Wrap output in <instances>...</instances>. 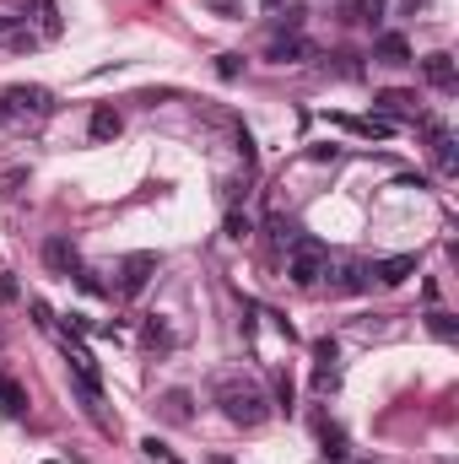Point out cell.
<instances>
[{"instance_id":"6da1fadb","label":"cell","mask_w":459,"mask_h":464,"mask_svg":"<svg viewBox=\"0 0 459 464\" xmlns=\"http://www.w3.org/2000/svg\"><path fill=\"white\" fill-rule=\"evenodd\" d=\"M211 400L222 405V416H228L232 427H265L270 421V394L254 383V378H243V372H217L211 378Z\"/></svg>"},{"instance_id":"7a4b0ae2","label":"cell","mask_w":459,"mask_h":464,"mask_svg":"<svg viewBox=\"0 0 459 464\" xmlns=\"http://www.w3.org/2000/svg\"><path fill=\"white\" fill-rule=\"evenodd\" d=\"M325 270H330V248L319 237H292V248H287V281L292 286H319Z\"/></svg>"},{"instance_id":"3957f363","label":"cell","mask_w":459,"mask_h":464,"mask_svg":"<svg viewBox=\"0 0 459 464\" xmlns=\"http://www.w3.org/2000/svg\"><path fill=\"white\" fill-rule=\"evenodd\" d=\"M49 109H54V98L44 87H11L0 98V119H44Z\"/></svg>"},{"instance_id":"277c9868","label":"cell","mask_w":459,"mask_h":464,"mask_svg":"<svg viewBox=\"0 0 459 464\" xmlns=\"http://www.w3.org/2000/svg\"><path fill=\"white\" fill-rule=\"evenodd\" d=\"M151 276H157V254H146V248H141V254H124L114 292H119V297H135V292H141V286H146Z\"/></svg>"},{"instance_id":"5b68a950","label":"cell","mask_w":459,"mask_h":464,"mask_svg":"<svg viewBox=\"0 0 459 464\" xmlns=\"http://www.w3.org/2000/svg\"><path fill=\"white\" fill-rule=\"evenodd\" d=\"M336 362H341L336 341H319V346H314V389H319V394H330V389L341 383V367H336Z\"/></svg>"},{"instance_id":"8992f818","label":"cell","mask_w":459,"mask_h":464,"mask_svg":"<svg viewBox=\"0 0 459 464\" xmlns=\"http://www.w3.org/2000/svg\"><path fill=\"white\" fill-rule=\"evenodd\" d=\"M44 265H49L54 276H65V281H71V276L82 270V254H76V243H71V237H49V243H44Z\"/></svg>"},{"instance_id":"52a82bcc","label":"cell","mask_w":459,"mask_h":464,"mask_svg":"<svg viewBox=\"0 0 459 464\" xmlns=\"http://www.w3.org/2000/svg\"><path fill=\"white\" fill-rule=\"evenodd\" d=\"M422 76H427V87H438V92H454V87H459L454 54H444V49H433V54L422 60Z\"/></svg>"},{"instance_id":"ba28073f","label":"cell","mask_w":459,"mask_h":464,"mask_svg":"<svg viewBox=\"0 0 459 464\" xmlns=\"http://www.w3.org/2000/svg\"><path fill=\"white\" fill-rule=\"evenodd\" d=\"M405 276H416V254H395V259H378L367 270V281H378V286H400Z\"/></svg>"},{"instance_id":"9c48e42d","label":"cell","mask_w":459,"mask_h":464,"mask_svg":"<svg viewBox=\"0 0 459 464\" xmlns=\"http://www.w3.org/2000/svg\"><path fill=\"white\" fill-rule=\"evenodd\" d=\"M325 281H330V292H341V297H351V292H362V286H373L362 265H336V270H325Z\"/></svg>"},{"instance_id":"30bf717a","label":"cell","mask_w":459,"mask_h":464,"mask_svg":"<svg viewBox=\"0 0 459 464\" xmlns=\"http://www.w3.org/2000/svg\"><path fill=\"white\" fill-rule=\"evenodd\" d=\"M427 130H433V162H438V173H454V168H459L454 135H449L444 124H427Z\"/></svg>"},{"instance_id":"8fae6325","label":"cell","mask_w":459,"mask_h":464,"mask_svg":"<svg viewBox=\"0 0 459 464\" xmlns=\"http://www.w3.org/2000/svg\"><path fill=\"white\" fill-rule=\"evenodd\" d=\"M378 60L384 65H411V44L400 33H378Z\"/></svg>"},{"instance_id":"7c38bea8","label":"cell","mask_w":459,"mask_h":464,"mask_svg":"<svg viewBox=\"0 0 459 464\" xmlns=\"http://www.w3.org/2000/svg\"><path fill=\"white\" fill-rule=\"evenodd\" d=\"M0 411H5V416H22V411H27V389H22L11 372H0Z\"/></svg>"},{"instance_id":"4fadbf2b","label":"cell","mask_w":459,"mask_h":464,"mask_svg":"<svg viewBox=\"0 0 459 464\" xmlns=\"http://www.w3.org/2000/svg\"><path fill=\"white\" fill-rule=\"evenodd\" d=\"M119 130H124V119L114 114V109H93V124H87V135L103 146V140H114Z\"/></svg>"},{"instance_id":"5bb4252c","label":"cell","mask_w":459,"mask_h":464,"mask_svg":"<svg viewBox=\"0 0 459 464\" xmlns=\"http://www.w3.org/2000/svg\"><path fill=\"white\" fill-rule=\"evenodd\" d=\"M411 103H416L411 92H378L373 98V109H384V114H395V119H411Z\"/></svg>"},{"instance_id":"9a60e30c","label":"cell","mask_w":459,"mask_h":464,"mask_svg":"<svg viewBox=\"0 0 459 464\" xmlns=\"http://www.w3.org/2000/svg\"><path fill=\"white\" fill-rule=\"evenodd\" d=\"M303 54H308L303 38H276V44H270V60H276V65H292V60H303Z\"/></svg>"},{"instance_id":"2e32d148","label":"cell","mask_w":459,"mask_h":464,"mask_svg":"<svg viewBox=\"0 0 459 464\" xmlns=\"http://www.w3.org/2000/svg\"><path fill=\"white\" fill-rule=\"evenodd\" d=\"M427 330H433L438 341H449V346L459 341V324H454V314H444V308H433V314H427Z\"/></svg>"},{"instance_id":"e0dca14e","label":"cell","mask_w":459,"mask_h":464,"mask_svg":"<svg viewBox=\"0 0 459 464\" xmlns=\"http://www.w3.org/2000/svg\"><path fill=\"white\" fill-rule=\"evenodd\" d=\"M162 416H168V421H190V394H184V389H168V394H162Z\"/></svg>"},{"instance_id":"ac0fdd59","label":"cell","mask_w":459,"mask_h":464,"mask_svg":"<svg viewBox=\"0 0 459 464\" xmlns=\"http://www.w3.org/2000/svg\"><path fill=\"white\" fill-rule=\"evenodd\" d=\"M384 5H389V0H356V22L378 27V22H384Z\"/></svg>"},{"instance_id":"d6986e66","label":"cell","mask_w":459,"mask_h":464,"mask_svg":"<svg viewBox=\"0 0 459 464\" xmlns=\"http://www.w3.org/2000/svg\"><path fill=\"white\" fill-rule=\"evenodd\" d=\"M249 232H254V222L243 211H228V237H249Z\"/></svg>"},{"instance_id":"ffe728a7","label":"cell","mask_w":459,"mask_h":464,"mask_svg":"<svg viewBox=\"0 0 459 464\" xmlns=\"http://www.w3.org/2000/svg\"><path fill=\"white\" fill-rule=\"evenodd\" d=\"M395 184H400V189H427V179H422V173H400Z\"/></svg>"},{"instance_id":"44dd1931","label":"cell","mask_w":459,"mask_h":464,"mask_svg":"<svg viewBox=\"0 0 459 464\" xmlns=\"http://www.w3.org/2000/svg\"><path fill=\"white\" fill-rule=\"evenodd\" d=\"M0 303H16V281L11 276H0Z\"/></svg>"},{"instance_id":"7402d4cb","label":"cell","mask_w":459,"mask_h":464,"mask_svg":"<svg viewBox=\"0 0 459 464\" xmlns=\"http://www.w3.org/2000/svg\"><path fill=\"white\" fill-rule=\"evenodd\" d=\"M5 38H11V22H5V16H0V44H5Z\"/></svg>"}]
</instances>
